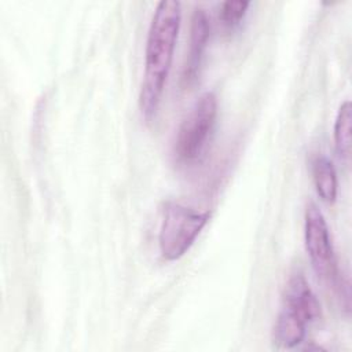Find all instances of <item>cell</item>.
<instances>
[{
    "mask_svg": "<svg viewBox=\"0 0 352 352\" xmlns=\"http://www.w3.org/2000/svg\"><path fill=\"white\" fill-rule=\"evenodd\" d=\"M182 22V6L175 0H162L153 14L146 41L144 73L139 92V107L143 118L150 122L155 118Z\"/></svg>",
    "mask_w": 352,
    "mask_h": 352,
    "instance_id": "1",
    "label": "cell"
},
{
    "mask_svg": "<svg viewBox=\"0 0 352 352\" xmlns=\"http://www.w3.org/2000/svg\"><path fill=\"white\" fill-rule=\"evenodd\" d=\"M322 315L320 302L307 282L296 271L285 286L279 312L275 319L272 340L279 348L292 349L304 342L308 327Z\"/></svg>",
    "mask_w": 352,
    "mask_h": 352,
    "instance_id": "2",
    "label": "cell"
},
{
    "mask_svg": "<svg viewBox=\"0 0 352 352\" xmlns=\"http://www.w3.org/2000/svg\"><path fill=\"white\" fill-rule=\"evenodd\" d=\"M304 243L315 274L337 293L341 305L349 312V282L340 274L329 226L315 202H309L305 209Z\"/></svg>",
    "mask_w": 352,
    "mask_h": 352,
    "instance_id": "3",
    "label": "cell"
},
{
    "mask_svg": "<svg viewBox=\"0 0 352 352\" xmlns=\"http://www.w3.org/2000/svg\"><path fill=\"white\" fill-rule=\"evenodd\" d=\"M217 118V98L213 92H204L191 106L180 122L175 142L173 157L182 165L199 161L213 135Z\"/></svg>",
    "mask_w": 352,
    "mask_h": 352,
    "instance_id": "4",
    "label": "cell"
},
{
    "mask_svg": "<svg viewBox=\"0 0 352 352\" xmlns=\"http://www.w3.org/2000/svg\"><path fill=\"white\" fill-rule=\"evenodd\" d=\"M210 212L197 210L179 202H166L158 231L161 256L168 261L183 257L208 224Z\"/></svg>",
    "mask_w": 352,
    "mask_h": 352,
    "instance_id": "5",
    "label": "cell"
},
{
    "mask_svg": "<svg viewBox=\"0 0 352 352\" xmlns=\"http://www.w3.org/2000/svg\"><path fill=\"white\" fill-rule=\"evenodd\" d=\"M209 34H210V21L208 14L202 8H195L191 16L188 54H187L186 63L182 73V81L184 87L192 85L201 74V67H202L205 51L208 47Z\"/></svg>",
    "mask_w": 352,
    "mask_h": 352,
    "instance_id": "6",
    "label": "cell"
},
{
    "mask_svg": "<svg viewBox=\"0 0 352 352\" xmlns=\"http://www.w3.org/2000/svg\"><path fill=\"white\" fill-rule=\"evenodd\" d=\"M311 170L314 184L320 199L326 204H334L337 199L338 180L331 160L323 154L315 155L311 162Z\"/></svg>",
    "mask_w": 352,
    "mask_h": 352,
    "instance_id": "7",
    "label": "cell"
},
{
    "mask_svg": "<svg viewBox=\"0 0 352 352\" xmlns=\"http://www.w3.org/2000/svg\"><path fill=\"white\" fill-rule=\"evenodd\" d=\"M351 122L352 107L351 102L345 100L336 116L334 121V144L341 160L348 161L351 155Z\"/></svg>",
    "mask_w": 352,
    "mask_h": 352,
    "instance_id": "8",
    "label": "cell"
},
{
    "mask_svg": "<svg viewBox=\"0 0 352 352\" xmlns=\"http://www.w3.org/2000/svg\"><path fill=\"white\" fill-rule=\"evenodd\" d=\"M249 6H250L249 1H242V0L224 1L219 11L220 22L228 29L238 26L241 23V21L243 19V16L246 15Z\"/></svg>",
    "mask_w": 352,
    "mask_h": 352,
    "instance_id": "9",
    "label": "cell"
}]
</instances>
